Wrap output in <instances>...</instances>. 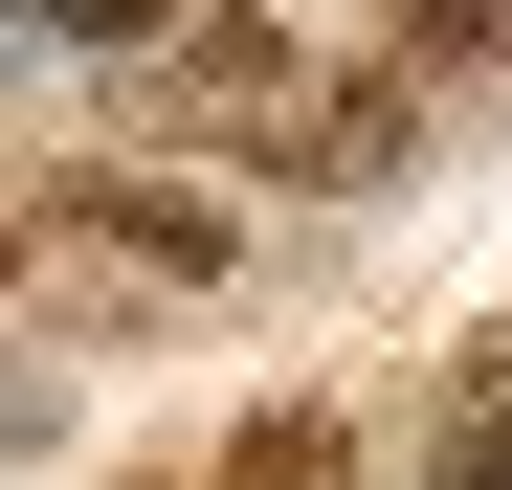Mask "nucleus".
<instances>
[{
	"mask_svg": "<svg viewBox=\"0 0 512 490\" xmlns=\"http://www.w3.org/2000/svg\"><path fill=\"white\" fill-rule=\"evenodd\" d=\"M423 90H446V67H401V45H379V67H334V90L290 112V179H312V201H379L401 156H423Z\"/></svg>",
	"mask_w": 512,
	"mask_h": 490,
	"instance_id": "1",
	"label": "nucleus"
},
{
	"mask_svg": "<svg viewBox=\"0 0 512 490\" xmlns=\"http://www.w3.org/2000/svg\"><path fill=\"white\" fill-rule=\"evenodd\" d=\"M423 490H512V335L446 357V424H423Z\"/></svg>",
	"mask_w": 512,
	"mask_h": 490,
	"instance_id": "2",
	"label": "nucleus"
},
{
	"mask_svg": "<svg viewBox=\"0 0 512 490\" xmlns=\"http://www.w3.org/2000/svg\"><path fill=\"white\" fill-rule=\"evenodd\" d=\"M223 490H357V424H334V401H245V424H223Z\"/></svg>",
	"mask_w": 512,
	"mask_h": 490,
	"instance_id": "3",
	"label": "nucleus"
},
{
	"mask_svg": "<svg viewBox=\"0 0 512 490\" xmlns=\"http://www.w3.org/2000/svg\"><path fill=\"white\" fill-rule=\"evenodd\" d=\"M45 201H67V223H112L134 268H223V223H201V201H156V179H45Z\"/></svg>",
	"mask_w": 512,
	"mask_h": 490,
	"instance_id": "4",
	"label": "nucleus"
},
{
	"mask_svg": "<svg viewBox=\"0 0 512 490\" xmlns=\"http://www.w3.org/2000/svg\"><path fill=\"white\" fill-rule=\"evenodd\" d=\"M401 67H512V0H401Z\"/></svg>",
	"mask_w": 512,
	"mask_h": 490,
	"instance_id": "5",
	"label": "nucleus"
},
{
	"mask_svg": "<svg viewBox=\"0 0 512 490\" xmlns=\"http://www.w3.org/2000/svg\"><path fill=\"white\" fill-rule=\"evenodd\" d=\"M45 45H156V0H23Z\"/></svg>",
	"mask_w": 512,
	"mask_h": 490,
	"instance_id": "6",
	"label": "nucleus"
}]
</instances>
